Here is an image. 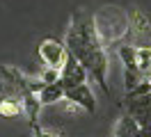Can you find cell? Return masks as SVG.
Returning a JSON list of instances; mask_svg holds the SVG:
<instances>
[{
  "label": "cell",
  "instance_id": "12",
  "mask_svg": "<svg viewBox=\"0 0 151 137\" xmlns=\"http://www.w3.org/2000/svg\"><path fill=\"white\" fill-rule=\"evenodd\" d=\"M135 137H151V126H147V128H140V133Z\"/></svg>",
  "mask_w": 151,
  "mask_h": 137
},
{
  "label": "cell",
  "instance_id": "8",
  "mask_svg": "<svg viewBox=\"0 0 151 137\" xmlns=\"http://www.w3.org/2000/svg\"><path fill=\"white\" fill-rule=\"evenodd\" d=\"M140 123H137V119H133L128 112H124L122 119L117 121V126H114V137H135L140 133Z\"/></svg>",
  "mask_w": 151,
  "mask_h": 137
},
{
  "label": "cell",
  "instance_id": "4",
  "mask_svg": "<svg viewBox=\"0 0 151 137\" xmlns=\"http://www.w3.org/2000/svg\"><path fill=\"white\" fill-rule=\"evenodd\" d=\"M87 78H89L87 69L78 62L71 53H69V60L64 62L62 71H60V82L64 85V89H71V87H78V85H85Z\"/></svg>",
  "mask_w": 151,
  "mask_h": 137
},
{
  "label": "cell",
  "instance_id": "3",
  "mask_svg": "<svg viewBox=\"0 0 151 137\" xmlns=\"http://www.w3.org/2000/svg\"><path fill=\"white\" fill-rule=\"evenodd\" d=\"M39 57H41V62L46 64V66L62 71L64 62L69 60V48H66L64 41H60L55 37H46L39 44Z\"/></svg>",
  "mask_w": 151,
  "mask_h": 137
},
{
  "label": "cell",
  "instance_id": "11",
  "mask_svg": "<svg viewBox=\"0 0 151 137\" xmlns=\"http://www.w3.org/2000/svg\"><path fill=\"white\" fill-rule=\"evenodd\" d=\"M39 78L44 82H57L60 80V71H57V69H50V66H44L41 73H39Z\"/></svg>",
  "mask_w": 151,
  "mask_h": 137
},
{
  "label": "cell",
  "instance_id": "6",
  "mask_svg": "<svg viewBox=\"0 0 151 137\" xmlns=\"http://www.w3.org/2000/svg\"><path fill=\"white\" fill-rule=\"evenodd\" d=\"M64 100L73 103V105H78V108H83L85 112H89V114L96 112V98H94V94H92V89L87 87V82L66 89V98Z\"/></svg>",
  "mask_w": 151,
  "mask_h": 137
},
{
  "label": "cell",
  "instance_id": "7",
  "mask_svg": "<svg viewBox=\"0 0 151 137\" xmlns=\"http://www.w3.org/2000/svg\"><path fill=\"white\" fill-rule=\"evenodd\" d=\"M66 98V89L64 85L57 80V82H46V87L39 91V100H41V105H53L57 100H64Z\"/></svg>",
  "mask_w": 151,
  "mask_h": 137
},
{
  "label": "cell",
  "instance_id": "1",
  "mask_svg": "<svg viewBox=\"0 0 151 137\" xmlns=\"http://www.w3.org/2000/svg\"><path fill=\"white\" fill-rule=\"evenodd\" d=\"M69 53L73 55L78 62L83 64L89 73V78H94V82L103 89V94H112L108 87V53H105V44L99 37L94 23V14H89L85 9H76L71 16V25L66 30L64 39Z\"/></svg>",
  "mask_w": 151,
  "mask_h": 137
},
{
  "label": "cell",
  "instance_id": "5",
  "mask_svg": "<svg viewBox=\"0 0 151 137\" xmlns=\"http://www.w3.org/2000/svg\"><path fill=\"white\" fill-rule=\"evenodd\" d=\"M128 18H131V32H128V37H133L131 44L135 46H147V37L151 34V21L147 14H142L140 9H131L128 11Z\"/></svg>",
  "mask_w": 151,
  "mask_h": 137
},
{
  "label": "cell",
  "instance_id": "2",
  "mask_svg": "<svg viewBox=\"0 0 151 137\" xmlns=\"http://www.w3.org/2000/svg\"><path fill=\"white\" fill-rule=\"evenodd\" d=\"M94 23H96V30H99V37L105 46L119 44L131 32V18L119 7H103L101 11H96Z\"/></svg>",
  "mask_w": 151,
  "mask_h": 137
},
{
  "label": "cell",
  "instance_id": "10",
  "mask_svg": "<svg viewBox=\"0 0 151 137\" xmlns=\"http://www.w3.org/2000/svg\"><path fill=\"white\" fill-rule=\"evenodd\" d=\"M21 114H25V110H23V103L21 100H5L2 105H0V117L5 119H16Z\"/></svg>",
  "mask_w": 151,
  "mask_h": 137
},
{
  "label": "cell",
  "instance_id": "9",
  "mask_svg": "<svg viewBox=\"0 0 151 137\" xmlns=\"http://www.w3.org/2000/svg\"><path fill=\"white\" fill-rule=\"evenodd\" d=\"M137 66L147 75V80H149V75H151V44L137 46Z\"/></svg>",
  "mask_w": 151,
  "mask_h": 137
}]
</instances>
